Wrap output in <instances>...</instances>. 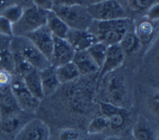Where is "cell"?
<instances>
[{"mask_svg":"<svg viewBox=\"0 0 159 140\" xmlns=\"http://www.w3.org/2000/svg\"><path fill=\"white\" fill-rule=\"evenodd\" d=\"M135 23L129 17L106 21L93 20L88 31L94 34L98 42L106 46L119 44L128 31L134 30Z\"/></svg>","mask_w":159,"mask_h":140,"instance_id":"1","label":"cell"},{"mask_svg":"<svg viewBox=\"0 0 159 140\" xmlns=\"http://www.w3.org/2000/svg\"><path fill=\"white\" fill-rule=\"evenodd\" d=\"M52 10L67 24L70 29L88 30L93 21L87 8L83 4L53 6Z\"/></svg>","mask_w":159,"mask_h":140,"instance_id":"2","label":"cell"},{"mask_svg":"<svg viewBox=\"0 0 159 140\" xmlns=\"http://www.w3.org/2000/svg\"><path fill=\"white\" fill-rule=\"evenodd\" d=\"M116 71L108 73L101 79H105L103 89L105 100L102 101L124 107L128 97V88L125 75L121 73H117Z\"/></svg>","mask_w":159,"mask_h":140,"instance_id":"3","label":"cell"},{"mask_svg":"<svg viewBox=\"0 0 159 140\" xmlns=\"http://www.w3.org/2000/svg\"><path fill=\"white\" fill-rule=\"evenodd\" d=\"M10 49L21 56L35 69L41 71L51 65L50 62L33 44L25 37H13Z\"/></svg>","mask_w":159,"mask_h":140,"instance_id":"4","label":"cell"},{"mask_svg":"<svg viewBox=\"0 0 159 140\" xmlns=\"http://www.w3.org/2000/svg\"><path fill=\"white\" fill-rule=\"evenodd\" d=\"M47 13L36 6L25 9L18 22L13 24L14 37H22L46 25Z\"/></svg>","mask_w":159,"mask_h":140,"instance_id":"5","label":"cell"},{"mask_svg":"<svg viewBox=\"0 0 159 140\" xmlns=\"http://www.w3.org/2000/svg\"><path fill=\"white\" fill-rule=\"evenodd\" d=\"M99 108L102 115L107 117L109 128L114 132H125L131 122V114L125 107L99 101Z\"/></svg>","mask_w":159,"mask_h":140,"instance_id":"6","label":"cell"},{"mask_svg":"<svg viewBox=\"0 0 159 140\" xmlns=\"http://www.w3.org/2000/svg\"><path fill=\"white\" fill-rule=\"evenodd\" d=\"M92 20L106 21L126 18V12L118 0H105L86 6Z\"/></svg>","mask_w":159,"mask_h":140,"instance_id":"7","label":"cell"},{"mask_svg":"<svg viewBox=\"0 0 159 140\" xmlns=\"http://www.w3.org/2000/svg\"><path fill=\"white\" fill-rule=\"evenodd\" d=\"M10 89L19 109L21 112L26 114H32L37 112L39 107L40 101L28 90L21 78L12 80Z\"/></svg>","mask_w":159,"mask_h":140,"instance_id":"8","label":"cell"},{"mask_svg":"<svg viewBox=\"0 0 159 140\" xmlns=\"http://www.w3.org/2000/svg\"><path fill=\"white\" fill-rule=\"evenodd\" d=\"M14 140H50V129L42 120L31 119L16 133Z\"/></svg>","mask_w":159,"mask_h":140,"instance_id":"9","label":"cell"},{"mask_svg":"<svg viewBox=\"0 0 159 140\" xmlns=\"http://www.w3.org/2000/svg\"><path fill=\"white\" fill-rule=\"evenodd\" d=\"M27 38L50 62L53 47V36L46 25L27 34Z\"/></svg>","mask_w":159,"mask_h":140,"instance_id":"10","label":"cell"},{"mask_svg":"<svg viewBox=\"0 0 159 140\" xmlns=\"http://www.w3.org/2000/svg\"><path fill=\"white\" fill-rule=\"evenodd\" d=\"M65 40L75 52H81L88 50L92 45L98 42V38L94 34L88 30H74L70 29L68 31Z\"/></svg>","mask_w":159,"mask_h":140,"instance_id":"11","label":"cell"},{"mask_svg":"<svg viewBox=\"0 0 159 140\" xmlns=\"http://www.w3.org/2000/svg\"><path fill=\"white\" fill-rule=\"evenodd\" d=\"M75 50L70 43L64 38L53 37V47L50 63L53 67H58L67 63H70L75 56Z\"/></svg>","mask_w":159,"mask_h":140,"instance_id":"12","label":"cell"},{"mask_svg":"<svg viewBox=\"0 0 159 140\" xmlns=\"http://www.w3.org/2000/svg\"><path fill=\"white\" fill-rule=\"evenodd\" d=\"M125 55L123 52L119 44H114L107 46V54L102 66L99 70L100 79L103 78L105 75L116 71L122 66L125 61Z\"/></svg>","mask_w":159,"mask_h":140,"instance_id":"13","label":"cell"},{"mask_svg":"<svg viewBox=\"0 0 159 140\" xmlns=\"http://www.w3.org/2000/svg\"><path fill=\"white\" fill-rule=\"evenodd\" d=\"M157 22L151 21L147 18H145L141 20L140 22L135 24L134 32L140 41L141 46H146L150 43L153 42L157 32Z\"/></svg>","mask_w":159,"mask_h":140,"instance_id":"14","label":"cell"},{"mask_svg":"<svg viewBox=\"0 0 159 140\" xmlns=\"http://www.w3.org/2000/svg\"><path fill=\"white\" fill-rule=\"evenodd\" d=\"M136 140H158L157 131L151 121L140 116L131 131Z\"/></svg>","mask_w":159,"mask_h":140,"instance_id":"15","label":"cell"},{"mask_svg":"<svg viewBox=\"0 0 159 140\" xmlns=\"http://www.w3.org/2000/svg\"><path fill=\"white\" fill-rule=\"evenodd\" d=\"M39 73L44 97L51 96L60 86V83L56 74L55 67L50 65L46 68L39 71Z\"/></svg>","mask_w":159,"mask_h":140,"instance_id":"16","label":"cell"},{"mask_svg":"<svg viewBox=\"0 0 159 140\" xmlns=\"http://www.w3.org/2000/svg\"><path fill=\"white\" fill-rule=\"evenodd\" d=\"M80 75H90L99 72V68L86 51L75 52L72 60Z\"/></svg>","mask_w":159,"mask_h":140,"instance_id":"17","label":"cell"},{"mask_svg":"<svg viewBox=\"0 0 159 140\" xmlns=\"http://www.w3.org/2000/svg\"><path fill=\"white\" fill-rule=\"evenodd\" d=\"M12 38L2 37L0 38V69L6 70L10 73H15V60L10 49Z\"/></svg>","mask_w":159,"mask_h":140,"instance_id":"18","label":"cell"},{"mask_svg":"<svg viewBox=\"0 0 159 140\" xmlns=\"http://www.w3.org/2000/svg\"><path fill=\"white\" fill-rule=\"evenodd\" d=\"M46 26L48 28V30L53 37L64 38V39H65L68 31L70 30L67 24H65L52 10L48 11L47 13Z\"/></svg>","mask_w":159,"mask_h":140,"instance_id":"19","label":"cell"},{"mask_svg":"<svg viewBox=\"0 0 159 140\" xmlns=\"http://www.w3.org/2000/svg\"><path fill=\"white\" fill-rule=\"evenodd\" d=\"M21 79L28 90L39 101L43 100L44 95L42 88L39 71L37 69L31 70L24 77H22Z\"/></svg>","mask_w":159,"mask_h":140,"instance_id":"20","label":"cell"},{"mask_svg":"<svg viewBox=\"0 0 159 140\" xmlns=\"http://www.w3.org/2000/svg\"><path fill=\"white\" fill-rule=\"evenodd\" d=\"M119 45L125 56L135 54L141 48V44L134 32V30L128 31L120 40Z\"/></svg>","mask_w":159,"mask_h":140,"instance_id":"21","label":"cell"},{"mask_svg":"<svg viewBox=\"0 0 159 140\" xmlns=\"http://www.w3.org/2000/svg\"><path fill=\"white\" fill-rule=\"evenodd\" d=\"M55 70L60 85L72 82L80 76L77 68L72 62L56 67Z\"/></svg>","mask_w":159,"mask_h":140,"instance_id":"22","label":"cell"},{"mask_svg":"<svg viewBox=\"0 0 159 140\" xmlns=\"http://www.w3.org/2000/svg\"><path fill=\"white\" fill-rule=\"evenodd\" d=\"M0 121H1V130L6 134L17 133L25 123L23 121V116L20 115V112L6 116L1 119Z\"/></svg>","mask_w":159,"mask_h":140,"instance_id":"23","label":"cell"},{"mask_svg":"<svg viewBox=\"0 0 159 140\" xmlns=\"http://www.w3.org/2000/svg\"><path fill=\"white\" fill-rule=\"evenodd\" d=\"M107 46H106L105 44L100 42H98L87 50V52L90 54V56L92 57L93 61L95 62V63L99 68V70H100L104 61H105L106 54H107Z\"/></svg>","mask_w":159,"mask_h":140,"instance_id":"24","label":"cell"},{"mask_svg":"<svg viewBox=\"0 0 159 140\" xmlns=\"http://www.w3.org/2000/svg\"><path fill=\"white\" fill-rule=\"evenodd\" d=\"M109 128V122L107 117L100 116L94 117L87 127V133L104 134L105 131Z\"/></svg>","mask_w":159,"mask_h":140,"instance_id":"25","label":"cell"},{"mask_svg":"<svg viewBox=\"0 0 159 140\" xmlns=\"http://www.w3.org/2000/svg\"><path fill=\"white\" fill-rule=\"evenodd\" d=\"M125 3L132 12L143 14L150 7L158 3V0H125Z\"/></svg>","mask_w":159,"mask_h":140,"instance_id":"26","label":"cell"},{"mask_svg":"<svg viewBox=\"0 0 159 140\" xmlns=\"http://www.w3.org/2000/svg\"><path fill=\"white\" fill-rule=\"evenodd\" d=\"M24 11L25 9L21 6L16 3H12L3 9V12L0 15L5 17L11 24H14L20 20V19L21 18L24 14Z\"/></svg>","mask_w":159,"mask_h":140,"instance_id":"27","label":"cell"},{"mask_svg":"<svg viewBox=\"0 0 159 140\" xmlns=\"http://www.w3.org/2000/svg\"><path fill=\"white\" fill-rule=\"evenodd\" d=\"M0 36L13 38V24L5 17L0 15Z\"/></svg>","mask_w":159,"mask_h":140,"instance_id":"28","label":"cell"},{"mask_svg":"<svg viewBox=\"0 0 159 140\" xmlns=\"http://www.w3.org/2000/svg\"><path fill=\"white\" fill-rule=\"evenodd\" d=\"M82 134L74 128H65L59 133V140H79Z\"/></svg>","mask_w":159,"mask_h":140,"instance_id":"29","label":"cell"},{"mask_svg":"<svg viewBox=\"0 0 159 140\" xmlns=\"http://www.w3.org/2000/svg\"><path fill=\"white\" fill-rule=\"evenodd\" d=\"M147 107L148 110L153 115H158L159 110V94L158 92L153 94L147 101Z\"/></svg>","mask_w":159,"mask_h":140,"instance_id":"30","label":"cell"},{"mask_svg":"<svg viewBox=\"0 0 159 140\" xmlns=\"http://www.w3.org/2000/svg\"><path fill=\"white\" fill-rule=\"evenodd\" d=\"M145 18L151 21L157 22L159 19V3H155L154 5L150 7L145 13Z\"/></svg>","mask_w":159,"mask_h":140,"instance_id":"31","label":"cell"},{"mask_svg":"<svg viewBox=\"0 0 159 140\" xmlns=\"http://www.w3.org/2000/svg\"><path fill=\"white\" fill-rule=\"evenodd\" d=\"M13 74L6 70L0 69V86L7 87L10 86L13 80Z\"/></svg>","mask_w":159,"mask_h":140,"instance_id":"32","label":"cell"},{"mask_svg":"<svg viewBox=\"0 0 159 140\" xmlns=\"http://www.w3.org/2000/svg\"><path fill=\"white\" fill-rule=\"evenodd\" d=\"M34 6L37 7L39 9L45 10V11H50L52 10L53 4L52 0H32Z\"/></svg>","mask_w":159,"mask_h":140,"instance_id":"33","label":"cell"},{"mask_svg":"<svg viewBox=\"0 0 159 140\" xmlns=\"http://www.w3.org/2000/svg\"><path fill=\"white\" fill-rule=\"evenodd\" d=\"M53 6H69L74 4H83L81 0H52Z\"/></svg>","mask_w":159,"mask_h":140,"instance_id":"34","label":"cell"},{"mask_svg":"<svg viewBox=\"0 0 159 140\" xmlns=\"http://www.w3.org/2000/svg\"><path fill=\"white\" fill-rule=\"evenodd\" d=\"M106 135L105 134H89L81 135L79 140H105Z\"/></svg>","mask_w":159,"mask_h":140,"instance_id":"35","label":"cell"},{"mask_svg":"<svg viewBox=\"0 0 159 140\" xmlns=\"http://www.w3.org/2000/svg\"><path fill=\"white\" fill-rule=\"evenodd\" d=\"M13 3L21 6L24 9L34 6L32 0H13Z\"/></svg>","mask_w":159,"mask_h":140,"instance_id":"36","label":"cell"},{"mask_svg":"<svg viewBox=\"0 0 159 140\" xmlns=\"http://www.w3.org/2000/svg\"><path fill=\"white\" fill-rule=\"evenodd\" d=\"M119 140H136L134 135L132 134L131 131L130 132H126L125 133L123 134L122 136L119 137Z\"/></svg>","mask_w":159,"mask_h":140,"instance_id":"37","label":"cell"},{"mask_svg":"<svg viewBox=\"0 0 159 140\" xmlns=\"http://www.w3.org/2000/svg\"><path fill=\"white\" fill-rule=\"evenodd\" d=\"M13 0H0V13L3 12V10L10 4H12Z\"/></svg>","mask_w":159,"mask_h":140,"instance_id":"38","label":"cell"},{"mask_svg":"<svg viewBox=\"0 0 159 140\" xmlns=\"http://www.w3.org/2000/svg\"><path fill=\"white\" fill-rule=\"evenodd\" d=\"M81 1H82L83 5L89 6V5H92V4H94V3H100V2H102V1H105V0H81Z\"/></svg>","mask_w":159,"mask_h":140,"instance_id":"39","label":"cell"},{"mask_svg":"<svg viewBox=\"0 0 159 140\" xmlns=\"http://www.w3.org/2000/svg\"><path fill=\"white\" fill-rule=\"evenodd\" d=\"M105 140H119V137L115 135H111V136H106Z\"/></svg>","mask_w":159,"mask_h":140,"instance_id":"40","label":"cell"}]
</instances>
